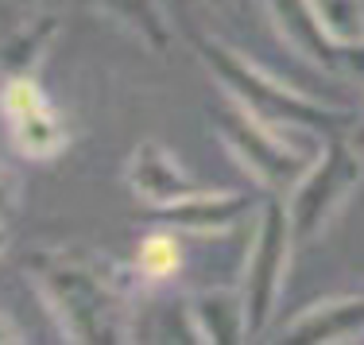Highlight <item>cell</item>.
I'll return each instance as SVG.
<instances>
[{"label":"cell","mask_w":364,"mask_h":345,"mask_svg":"<svg viewBox=\"0 0 364 345\" xmlns=\"http://www.w3.org/2000/svg\"><path fill=\"white\" fill-rule=\"evenodd\" d=\"M294 245H299V240H294V229H291L287 202H283V198H272V202L259 210V225H256L252 248H248L245 280H240L248 338L264 334V326L272 322L283 280H287V260H291Z\"/></svg>","instance_id":"277c9868"},{"label":"cell","mask_w":364,"mask_h":345,"mask_svg":"<svg viewBox=\"0 0 364 345\" xmlns=\"http://www.w3.org/2000/svg\"><path fill=\"white\" fill-rule=\"evenodd\" d=\"M190 326L198 330L202 341H213V345L245 341L248 322H245V299H240V291H210V295H198L190 303Z\"/></svg>","instance_id":"30bf717a"},{"label":"cell","mask_w":364,"mask_h":345,"mask_svg":"<svg viewBox=\"0 0 364 345\" xmlns=\"http://www.w3.org/2000/svg\"><path fill=\"white\" fill-rule=\"evenodd\" d=\"M248 210H252V198H245L237 191H205L202 186L190 198L159 206L155 221L159 225H175L182 233H194V237H218V233H229Z\"/></svg>","instance_id":"ba28073f"},{"label":"cell","mask_w":364,"mask_h":345,"mask_svg":"<svg viewBox=\"0 0 364 345\" xmlns=\"http://www.w3.org/2000/svg\"><path fill=\"white\" fill-rule=\"evenodd\" d=\"M136 260H140L144 275H151V280H167V275L178 272V260H182L178 240L171 237V233H155V237H147L140 245V256H136Z\"/></svg>","instance_id":"9a60e30c"},{"label":"cell","mask_w":364,"mask_h":345,"mask_svg":"<svg viewBox=\"0 0 364 345\" xmlns=\"http://www.w3.org/2000/svg\"><path fill=\"white\" fill-rule=\"evenodd\" d=\"M310 4L333 39H364V0H310Z\"/></svg>","instance_id":"5bb4252c"},{"label":"cell","mask_w":364,"mask_h":345,"mask_svg":"<svg viewBox=\"0 0 364 345\" xmlns=\"http://www.w3.org/2000/svg\"><path fill=\"white\" fill-rule=\"evenodd\" d=\"M12 120V136H16V148L31 159H55L58 152L66 148V128L58 124V117L50 113L47 105L28 109L20 117H8Z\"/></svg>","instance_id":"4fadbf2b"},{"label":"cell","mask_w":364,"mask_h":345,"mask_svg":"<svg viewBox=\"0 0 364 345\" xmlns=\"http://www.w3.org/2000/svg\"><path fill=\"white\" fill-rule=\"evenodd\" d=\"M267 12H272L275 31L287 39L291 51H299V55L306 58L310 66H318L322 74L345 78V66H349V43L329 36L310 0H267Z\"/></svg>","instance_id":"8992f818"},{"label":"cell","mask_w":364,"mask_h":345,"mask_svg":"<svg viewBox=\"0 0 364 345\" xmlns=\"http://www.w3.org/2000/svg\"><path fill=\"white\" fill-rule=\"evenodd\" d=\"M31 280L39 283L43 303L70 341H128L124 299L97 268L70 256L43 253L31 256Z\"/></svg>","instance_id":"6da1fadb"},{"label":"cell","mask_w":364,"mask_h":345,"mask_svg":"<svg viewBox=\"0 0 364 345\" xmlns=\"http://www.w3.org/2000/svg\"><path fill=\"white\" fill-rule=\"evenodd\" d=\"M8 248V229H4V221H0V253Z\"/></svg>","instance_id":"ac0fdd59"},{"label":"cell","mask_w":364,"mask_h":345,"mask_svg":"<svg viewBox=\"0 0 364 345\" xmlns=\"http://www.w3.org/2000/svg\"><path fill=\"white\" fill-rule=\"evenodd\" d=\"M364 179V159H360V144L345 140L341 132H333L326 140V148L318 152V159L306 163L299 179L291 186L287 198V213H291V229L294 240H314L329 229V221L345 210L353 194H357Z\"/></svg>","instance_id":"3957f363"},{"label":"cell","mask_w":364,"mask_h":345,"mask_svg":"<svg viewBox=\"0 0 364 345\" xmlns=\"http://www.w3.org/2000/svg\"><path fill=\"white\" fill-rule=\"evenodd\" d=\"M20 338H23V334L16 330V326H12V318H8L4 310H0V345H4V341H20Z\"/></svg>","instance_id":"e0dca14e"},{"label":"cell","mask_w":364,"mask_h":345,"mask_svg":"<svg viewBox=\"0 0 364 345\" xmlns=\"http://www.w3.org/2000/svg\"><path fill=\"white\" fill-rule=\"evenodd\" d=\"M16 206H20V179H16L12 167L0 163V218H8Z\"/></svg>","instance_id":"2e32d148"},{"label":"cell","mask_w":364,"mask_h":345,"mask_svg":"<svg viewBox=\"0 0 364 345\" xmlns=\"http://www.w3.org/2000/svg\"><path fill=\"white\" fill-rule=\"evenodd\" d=\"M213 124L221 132V144L232 152V159L256 175L264 186H294V179L306 171V155L283 136V128L259 120L256 113H248L240 101H225L213 109Z\"/></svg>","instance_id":"5b68a950"},{"label":"cell","mask_w":364,"mask_h":345,"mask_svg":"<svg viewBox=\"0 0 364 345\" xmlns=\"http://www.w3.org/2000/svg\"><path fill=\"white\" fill-rule=\"evenodd\" d=\"M55 36H58V16L39 12L31 20H23L12 36L0 43V70H4V78L31 74L43 63V55L50 51Z\"/></svg>","instance_id":"7c38bea8"},{"label":"cell","mask_w":364,"mask_h":345,"mask_svg":"<svg viewBox=\"0 0 364 345\" xmlns=\"http://www.w3.org/2000/svg\"><path fill=\"white\" fill-rule=\"evenodd\" d=\"M124 179H128V186H132V194L140 198V202L155 206V210L202 191V183H198L194 175H186L182 163L171 155V148L159 144V140H140L136 144L132 155H128Z\"/></svg>","instance_id":"52a82bcc"},{"label":"cell","mask_w":364,"mask_h":345,"mask_svg":"<svg viewBox=\"0 0 364 345\" xmlns=\"http://www.w3.org/2000/svg\"><path fill=\"white\" fill-rule=\"evenodd\" d=\"M90 4L97 8V16H105L109 23L128 31L147 51H167L171 28H167V16H163L159 0H90Z\"/></svg>","instance_id":"8fae6325"},{"label":"cell","mask_w":364,"mask_h":345,"mask_svg":"<svg viewBox=\"0 0 364 345\" xmlns=\"http://www.w3.org/2000/svg\"><path fill=\"white\" fill-rule=\"evenodd\" d=\"M198 55L210 66V74L225 85V93L232 101H240L248 113L267 120V124L283 128V132H291V128H314V132H326V136H333L341 128V120H345L341 109L322 105V101L275 82L272 74H264L256 63H248L245 55H237L225 43L198 39Z\"/></svg>","instance_id":"7a4b0ae2"},{"label":"cell","mask_w":364,"mask_h":345,"mask_svg":"<svg viewBox=\"0 0 364 345\" xmlns=\"http://www.w3.org/2000/svg\"><path fill=\"white\" fill-rule=\"evenodd\" d=\"M357 144H364V117L357 120Z\"/></svg>","instance_id":"d6986e66"},{"label":"cell","mask_w":364,"mask_h":345,"mask_svg":"<svg viewBox=\"0 0 364 345\" xmlns=\"http://www.w3.org/2000/svg\"><path fill=\"white\" fill-rule=\"evenodd\" d=\"M364 334V291L360 295H337L322 299L310 310L294 314L283 330V341L299 345H329V341H353Z\"/></svg>","instance_id":"9c48e42d"}]
</instances>
